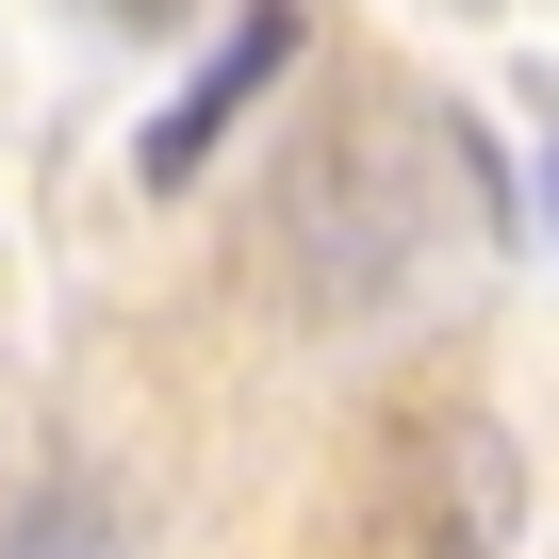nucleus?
Wrapping results in <instances>:
<instances>
[{
  "mask_svg": "<svg viewBox=\"0 0 559 559\" xmlns=\"http://www.w3.org/2000/svg\"><path fill=\"white\" fill-rule=\"evenodd\" d=\"M412 526H428V559H510L526 461H510L493 412H412Z\"/></svg>",
  "mask_w": 559,
  "mask_h": 559,
  "instance_id": "obj_1",
  "label": "nucleus"
},
{
  "mask_svg": "<svg viewBox=\"0 0 559 559\" xmlns=\"http://www.w3.org/2000/svg\"><path fill=\"white\" fill-rule=\"evenodd\" d=\"M0 559H132V526L83 477H17V493H0Z\"/></svg>",
  "mask_w": 559,
  "mask_h": 559,
  "instance_id": "obj_3",
  "label": "nucleus"
},
{
  "mask_svg": "<svg viewBox=\"0 0 559 559\" xmlns=\"http://www.w3.org/2000/svg\"><path fill=\"white\" fill-rule=\"evenodd\" d=\"M280 50H297V17H280V0H247V34H230V50L181 83V99H165V132H148V181H198V148H214L247 99H263V67H280Z\"/></svg>",
  "mask_w": 559,
  "mask_h": 559,
  "instance_id": "obj_2",
  "label": "nucleus"
},
{
  "mask_svg": "<svg viewBox=\"0 0 559 559\" xmlns=\"http://www.w3.org/2000/svg\"><path fill=\"white\" fill-rule=\"evenodd\" d=\"M543 198H559V165H543Z\"/></svg>",
  "mask_w": 559,
  "mask_h": 559,
  "instance_id": "obj_4",
  "label": "nucleus"
}]
</instances>
